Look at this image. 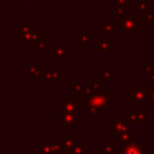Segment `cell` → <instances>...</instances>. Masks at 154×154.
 I'll return each instance as SVG.
<instances>
[{
  "label": "cell",
  "instance_id": "cell-1",
  "mask_svg": "<svg viewBox=\"0 0 154 154\" xmlns=\"http://www.w3.org/2000/svg\"><path fill=\"white\" fill-rule=\"evenodd\" d=\"M83 106L84 109L88 107L97 109L101 114L105 113V109L116 101V93L113 91H102V93H94L89 87H85L83 93L77 96Z\"/></svg>",
  "mask_w": 154,
  "mask_h": 154
},
{
  "label": "cell",
  "instance_id": "cell-2",
  "mask_svg": "<svg viewBox=\"0 0 154 154\" xmlns=\"http://www.w3.org/2000/svg\"><path fill=\"white\" fill-rule=\"evenodd\" d=\"M120 35L122 37H136L143 30V22L137 16H129L120 19Z\"/></svg>",
  "mask_w": 154,
  "mask_h": 154
},
{
  "label": "cell",
  "instance_id": "cell-5",
  "mask_svg": "<svg viewBox=\"0 0 154 154\" xmlns=\"http://www.w3.org/2000/svg\"><path fill=\"white\" fill-rule=\"evenodd\" d=\"M130 125L131 124H130L126 114L117 113L108 122V135L111 137H117L119 135H123V134L130 131Z\"/></svg>",
  "mask_w": 154,
  "mask_h": 154
},
{
  "label": "cell",
  "instance_id": "cell-16",
  "mask_svg": "<svg viewBox=\"0 0 154 154\" xmlns=\"http://www.w3.org/2000/svg\"><path fill=\"white\" fill-rule=\"evenodd\" d=\"M116 47V43L111 42L109 38L101 36L97 38V53L99 54H108L111 52V49H113Z\"/></svg>",
  "mask_w": 154,
  "mask_h": 154
},
{
  "label": "cell",
  "instance_id": "cell-29",
  "mask_svg": "<svg viewBox=\"0 0 154 154\" xmlns=\"http://www.w3.org/2000/svg\"><path fill=\"white\" fill-rule=\"evenodd\" d=\"M153 71H154V66L150 65V64H146V65L142 66V75H143V76H148V77H149V75H150Z\"/></svg>",
  "mask_w": 154,
  "mask_h": 154
},
{
  "label": "cell",
  "instance_id": "cell-33",
  "mask_svg": "<svg viewBox=\"0 0 154 154\" xmlns=\"http://www.w3.org/2000/svg\"><path fill=\"white\" fill-rule=\"evenodd\" d=\"M23 5H37L38 0H20Z\"/></svg>",
  "mask_w": 154,
  "mask_h": 154
},
{
  "label": "cell",
  "instance_id": "cell-30",
  "mask_svg": "<svg viewBox=\"0 0 154 154\" xmlns=\"http://www.w3.org/2000/svg\"><path fill=\"white\" fill-rule=\"evenodd\" d=\"M36 49H37V52H38L40 54H43L47 49H48V51L51 49V48H49V43H48V42H46V41H43L42 43H40V45H38V47H37Z\"/></svg>",
  "mask_w": 154,
  "mask_h": 154
},
{
  "label": "cell",
  "instance_id": "cell-21",
  "mask_svg": "<svg viewBox=\"0 0 154 154\" xmlns=\"http://www.w3.org/2000/svg\"><path fill=\"white\" fill-rule=\"evenodd\" d=\"M60 72L58 70L46 69L43 72V79L46 82H59L60 81Z\"/></svg>",
  "mask_w": 154,
  "mask_h": 154
},
{
  "label": "cell",
  "instance_id": "cell-22",
  "mask_svg": "<svg viewBox=\"0 0 154 154\" xmlns=\"http://www.w3.org/2000/svg\"><path fill=\"white\" fill-rule=\"evenodd\" d=\"M72 154H88V141H78L71 149Z\"/></svg>",
  "mask_w": 154,
  "mask_h": 154
},
{
  "label": "cell",
  "instance_id": "cell-17",
  "mask_svg": "<svg viewBox=\"0 0 154 154\" xmlns=\"http://www.w3.org/2000/svg\"><path fill=\"white\" fill-rule=\"evenodd\" d=\"M97 76H99V81L103 83L116 81V72L109 69V65H103V69L97 71Z\"/></svg>",
  "mask_w": 154,
  "mask_h": 154
},
{
  "label": "cell",
  "instance_id": "cell-34",
  "mask_svg": "<svg viewBox=\"0 0 154 154\" xmlns=\"http://www.w3.org/2000/svg\"><path fill=\"white\" fill-rule=\"evenodd\" d=\"M149 81H150V82H154V71L149 75Z\"/></svg>",
  "mask_w": 154,
  "mask_h": 154
},
{
  "label": "cell",
  "instance_id": "cell-14",
  "mask_svg": "<svg viewBox=\"0 0 154 154\" xmlns=\"http://www.w3.org/2000/svg\"><path fill=\"white\" fill-rule=\"evenodd\" d=\"M137 140V131L136 130H130L123 135H119L117 137H114V141L116 142H119L122 144V147L124 146H128V144H131V143H135Z\"/></svg>",
  "mask_w": 154,
  "mask_h": 154
},
{
  "label": "cell",
  "instance_id": "cell-23",
  "mask_svg": "<svg viewBox=\"0 0 154 154\" xmlns=\"http://www.w3.org/2000/svg\"><path fill=\"white\" fill-rule=\"evenodd\" d=\"M97 152L100 154H116V141L106 142L105 144L99 147Z\"/></svg>",
  "mask_w": 154,
  "mask_h": 154
},
{
  "label": "cell",
  "instance_id": "cell-19",
  "mask_svg": "<svg viewBox=\"0 0 154 154\" xmlns=\"http://www.w3.org/2000/svg\"><path fill=\"white\" fill-rule=\"evenodd\" d=\"M43 41H45V32H43V31L37 30V31L32 35L31 40L29 41V43H28L26 46H28V48H37V47H38V45H40V43H42Z\"/></svg>",
  "mask_w": 154,
  "mask_h": 154
},
{
  "label": "cell",
  "instance_id": "cell-36",
  "mask_svg": "<svg viewBox=\"0 0 154 154\" xmlns=\"http://www.w3.org/2000/svg\"><path fill=\"white\" fill-rule=\"evenodd\" d=\"M88 154H100V153L99 152H89Z\"/></svg>",
  "mask_w": 154,
  "mask_h": 154
},
{
  "label": "cell",
  "instance_id": "cell-15",
  "mask_svg": "<svg viewBox=\"0 0 154 154\" xmlns=\"http://www.w3.org/2000/svg\"><path fill=\"white\" fill-rule=\"evenodd\" d=\"M94 41L93 31H78L76 32V42L82 45L83 49H87L88 46Z\"/></svg>",
  "mask_w": 154,
  "mask_h": 154
},
{
  "label": "cell",
  "instance_id": "cell-25",
  "mask_svg": "<svg viewBox=\"0 0 154 154\" xmlns=\"http://www.w3.org/2000/svg\"><path fill=\"white\" fill-rule=\"evenodd\" d=\"M142 22H146L148 26H152L154 24V12H147V13H141L136 14Z\"/></svg>",
  "mask_w": 154,
  "mask_h": 154
},
{
  "label": "cell",
  "instance_id": "cell-7",
  "mask_svg": "<svg viewBox=\"0 0 154 154\" xmlns=\"http://www.w3.org/2000/svg\"><path fill=\"white\" fill-rule=\"evenodd\" d=\"M83 109L84 108L77 96L59 99V112L60 113H71V114H81L82 116Z\"/></svg>",
  "mask_w": 154,
  "mask_h": 154
},
{
  "label": "cell",
  "instance_id": "cell-6",
  "mask_svg": "<svg viewBox=\"0 0 154 154\" xmlns=\"http://www.w3.org/2000/svg\"><path fill=\"white\" fill-rule=\"evenodd\" d=\"M125 114L130 122L131 125H138V126H146L148 124L149 114L148 109L144 107H136V108H126Z\"/></svg>",
  "mask_w": 154,
  "mask_h": 154
},
{
  "label": "cell",
  "instance_id": "cell-20",
  "mask_svg": "<svg viewBox=\"0 0 154 154\" xmlns=\"http://www.w3.org/2000/svg\"><path fill=\"white\" fill-rule=\"evenodd\" d=\"M136 8H137L136 14H141V13L153 12L154 6L152 4H149L148 1H146V0H136Z\"/></svg>",
  "mask_w": 154,
  "mask_h": 154
},
{
  "label": "cell",
  "instance_id": "cell-4",
  "mask_svg": "<svg viewBox=\"0 0 154 154\" xmlns=\"http://www.w3.org/2000/svg\"><path fill=\"white\" fill-rule=\"evenodd\" d=\"M54 119L59 122V129L61 131H75L77 126L82 125L83 116L81 114H71V113H55Z\"/></svg>",
  "mask_w": 154,
  "mask_h": 154
},
{
  "label": "cell",
  "instance_id": "cell-9",
  "mask_svg": "<svg viewBox=\"0 0 154 154\" xmlns=\"http://www.w3.org/2000/svg\"><path fill=\"white\" fill-rule=\"evenodd\" d=\"M120 26V20L112 22V20H99L97 22V30L103 34L105 37L112 38L116 36V28Z\"/></svg>",
  "mask_w": 154,
  "mask_h": 154
},
{
  "label": "cell",
  "instance_id": "cell-28",
  "mask_svg": "<svg viewBox=\"0 0 154 154\" xmlns=\"http://www.w3.org/2000/svg\"><path fill=\"white\" fill-rule=\"evenodd\" d=\"M100 116H101V113L97 109L91 108V107H88L87 108V117H88L89 120H96V119H99Z\"/></svg>",
  "mask_w": 154,
  "mask_h": 154
},
{
  "label": "cell",
  "instance_id": "cell-13",
  "mask_svg": "<svg viewBox=\"0 0 154 154\" xmlns=\"http://www.w3.org/2000/svg\"><path fill=\"white\" fill-rule=\"evenodd\" d=\"M45 66L42 65V64H38V61H37V59H34L32 60V63H31V65H29L28 66V69H26V72H28V75L29 76H31L32 77V81H37L38 79V77L40 76H43V72H45Z\"/></svg>",
  "mask_w": 154,
  "mask_h": 154
},
{
  "label": "cell",
  "instance_id": "cell-31",
  "mask_svg": "<svg viewBox=\"0 0 154 154\" xmlns=\"http://www.w3.org/2000/svg\"><path fill=\"white\" fill-rule=\"evenodd\" d=\"M114 4H116V7H119V6H129L132 4V0H114Z\"/></svg>",
  "mask_w": 154,
  "mask_h": 154
},
{
  "label": "cell",
  "instance_id": "cell-27",
  "mask_svg": "<svg viewBox=\"0 0 154 154\" xmlns=\"http://www.w3.org/2000/svg\"><path fill=\"white\" fill-rule=\"evenodd\" d=\"M114 14L118 16V17H120V18H125V17L132 16V12L130 10H128L126 7H124V6H119V7H116Z\"/></svg>",
  "mask_w": 154,
  "mask_h": 154
},
{
  "label": "cell",
  "instance_id": "cell-11",
  "mask_svg": "<svg viewBox=\"0 0 154 154\" xmlns=\"http://www.w3.org/2000/svg\"><path fill=\"white\" fill-rule=\"evenodd\" d=\"M38 146V154H60L61 146L59 141H40Z\"/></svg>",
  "mask_w": 154,
  "mask_h": 154
},
{
  "label": "cell",
  "instance_id": "cell-10",
  "mask_svg": "<svg viewBox=\"0 0 154 154\" xmlns=\"http://www.w3.org/2000/svg\"><path fill=\"white\" fill-rule=\"evenodd\" d=\"M48 53H51L52 55H54L57 59H71L72 58V51L71 48L67 47L66 43L64 42H55L53 48H51L48 51Z\"/></svg>",
  "mask_w": 154,
  "mask_h": 154
},
{
  "label": "cell",
  "instance_id": "cell-3",
  "mask_svg": "<svg viewBox=\"0 0 154 154\" xmlns=\"http://www.w3.org/2000/svg\"><path fill=\"white\" fill-rule=\"evenodd\" d=\"M125 96L137 107H141L143 103L149 102V87H144L142 81H137L136 85L125 93Z\"/></svg>",
  "mask_w": 154,
  "mask_h": 154
},
{
  "label": "cell",
  "instance_id": "cell-12",
  "mask_svg": "<svg viewBox=\"0 0 154 154\" xmlns=\"http://www.w3.org/2000/svg\"><path fill=\"white\" fill-rule=\"evenodd\" d=\"M120 154H148V148L141 142H135L122 147Z\"/></svg>",
  "mask_w": 154,
  "mask_h": 154
},
{
  "label": "cell",
  "instance_id": "cell-24",
  "mask_svg": "<svg viewBox=\"0 0 154 154\" xmlns=\"http://www.w3.org/2000/svg\"><path fill=\"white\" fill-rule=\"evenodd\" d=\"M87 87H89L94 93H102L103 90V82L101 81H89L87 83Z\"/></svg>",
  "mask_w": 154,
  "mask_h": 154
},
{
  "label": "cell",
  "instance_id": "cell-18",
  "mask_svg": "<svg viewBox=\"0 0 154 154\" xmlns=\"http://www.w3.org/2000/svg\"><path fill=\"white\" fill-rule=\"evenodd\" d=\"M58 141H59V143L61 146V149L63 150H67V152H71L73 146L78 142L76 136H60Z\"/></svg>",
  "mask_w": 154,
  "mask_h": 154
},
{
  "label": "cell",
  "instance_id": "cell-35",
  "mask_svg": "<svg viewBox=\"0 0 154 154\" xmlns=\"http://www.w3.org/2000/svg\"><path fill=\"white\" fill-rule=\"evenodd\" d=\"M60 154H72V153H71V152H67V150H61Z\"/></svg>",
  "mask_w": 154,
  "mask_h": 154
},
{
  "label": "cell",
  "instance_id": "cell-26",
  "mask_svg": "<svg viewBox=\"0 0 154 154\" xmlns=\"http://www.w3.org/2000/svg\"><path fill=\"white\" fill-rule=\"evenodd\" d=\"M71 88H72V91L75 94H77V96H79L83 90H84V85H83V82L82 81H72L71 82Z\"/></svg>",
  "mask_w": 154,
  "mask_h": 154
},
{
  "label": "cell",
  "instance_id": "cell-8",
  "mask_svg": "<svg viewBox=\"0 0 154 154\" xmlns=\"http://www.w3.org/2000/svg\"><path fill=\"white\" fill-rule=\"evenodd\" d=\"M38 30V28H36L34 25V23L31 20H23L22 24L19 26H17L16 29V35L17 37L20 38V41L23 43H29V41L31 40L32 35Z\"/></svg>",
  "mask_w": 154,
  "mask_h": 154
},
{
  "label": "cell",
  "instance_id": "cell-37",
  "mask_svg": "<svg viewBox=\"0 0 154 154\" xmlns=\"http://www.w3.org/2000/svg\"><path fill=\"white\" fill-rule=\"evenodd\" d=\"M152 53H153V59H154V49H153V52H152Z\"/></svg>",
  "mask_w": 154,
  "mask_h": 154
},
{
  "label": "cell",
  "instance_id": "cell-32",
  "mask_svg": "<svg viewBox=\"0 0 154 154\" xmlns=\"http://www.w3.org/2000/svg\"><path fill=\"white\" fill-rule=\"evenodd\" d=\"M149 103H152L154 108V87H149Z\"/></svg>",
  "mask_w": 154,
  "mask_h": 154
}]
</instances>
